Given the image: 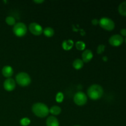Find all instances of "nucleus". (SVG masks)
Returning a JSON list of instances; mask_svg holds the SVG:
<instances>
[{
  "label": "nucleus",
  "mask_w": 126,
  "mask_h": 126,
  "mask_svg": "<svg viewBox=\"0 0 126 126\" xmlns=\"http://www.w3.org/2000/svg\"><path fill=\"white\" fill-rule=\"evenodd\" d=\"M120 33L121 36H126V28H123V29L121 30Z\"/></svg>",
  "instance_id": "nucleus-24"
},
{
  "label": "nucleus",
  "mask_w": 126,
  "mask_h": 126,
  "mask_svg": "<svg viewBox=\"0 0 126 126\" xmlns=\"http://www.w3.org/2000/svg\"><path fill=\"white\" fill-rule=\"evenodd\" d=\"M3 86L6 91L11 92V91H14L16 88V82L14 79L11 78H7L4 82Z\"/></svg>",
  "instance_id": "nucleus-9"
},
{
  "label": "nucleus",
  "mask_w": 126,
  "mask_h": 126,
  "mask_svg": "<svg viewBox=\"0 0 126 126\" xmlns=\"http://www.w3.org/2000/svg\"><path fill=\"white\" fill-rule=\"evenodd\" d=\"M76 47L79 50H84L86 48V44L83 41H77L75 44Z\"/></svg>",
  "instance_id": "nucleus-19"
},
{
  "label": "nucleus",
  "mask_w": 126,
  "mask_h": 126,
  "mask_svg": "<svg viewBox=\"0 0 126 126\" xmlns=\"http://www.w3.org/2000/svg\"><path fill=\"white\" fill-rule=\"evenodd\" d=\"M99 25L105 30L112 31L115 27V23L108 17H102L99 20Z\"/></svg>",
  "instance_id": "nucleus-5"
},
{
  "label": "nucleus",
  "mask_w": 126,
  "mask_h": 126,
  "mask_svg": "<svg viewBox=\"0 0 126 126\" xmlns=\"http://www.w3.org/2000/svg\"><path fill=\"white\" fill-rule=\"evenodd\" d=\"M74 102L78 106H83L87 102V95L83 92H78L75 94L73 97Z\"/></svg>",
  "instance_id": "nucleus-6"
},
{
  "label": "nucleus",
  "mask_w": 126,
  "mask_h": 126,
  "mask_svg": "<svg viewBox=\"0 0 126 126\" xmlns=\"http://www.w3.org/2000/svg\"><path fill=\"white\" fill-rule=\"evenodd\" d=\"M64 99V95L62 92H59L57 94L56 97H55V100H56V102L58 103H61L63 102Z\"/></svg>",
  "instance_id": "nucleus-21"
},
{
  "label": "nucleus",
  "mask_w": 126,
  "mask_h": 126,
  "mask_svg": "<svg viewBox=\"0 0 126 126\" xmlns=\"http://www.w3.org/2000/svg\"><path fill=\"white\" fill-rule=\"evenodd\" d=\"M91 22L94 25H97L98 24H99V20H98L97 18H94L92 20Z\"/></svg>",
  "instance_id": "nucleus-23"
},
{
  "label": "nucleus",
  "mask_w": 126,
  "mask_h": 126,
  "mask_svg": "<svg viewBox=\"0 0 126 126\" xmlns=\"http://www.w3.org/2000/svg\"><path fill=\"white\" fill-rule=\"evenodd\" d=\"M87 95L93 100H97L101 98L103 95V89L98 84H93L90 86L87 91Z\"/></svg>",
  "instance_id": "nucleus-2"
},
{
  "label": "nucleus",
  "mask_w": 126,
  "mask_h": 126,
  "mask_svg": "<svg viewBox=\"0 0 126 126\" xmlns=\"http://www.w3.org/2000/svg\"><path fill=\"white\" fill-rule=\"evenodd\" d=\"M73 66L76 70H81L84 66V62L81 59H76L73 62Z\"/></svg>",
  "instance_id": "nucleus-14"
},
{
  "label": "nucleus",
  "mask_w": 126,
  "mask_h": 126,
  "mask_svg": "<svg viewBox=\"0 0 126 126\" xmlns=\"http://www.w3.org/2000/svg\"><path fill=\"white\" fill-rule=\"evenodd\" d=\"M124 42V38L121 35L118 34L111 36L109 39V43L112 46L118 47L121 45Z\"/></svg>",
  "instance_id": "nucleus-8"
},
{
  "label": "nucleus",
  "mask_w": 126,
  "mask_h": 126,
  "mask_svg": "<svg viewBox=\"0 0 126 126\" xmlns=\"http://www.w3.org/2000/svg\"><path fill=\"white\" fill-rule=\"evenodd\" d=\"M29 31L33 34L35 36H39L43 33V28L39 23L36 22H32L28 27Z\"/></svg>",
  "instance_id": "nucleus-7"
},
{
  "label": "nucleus",
  "mask_w": 126,
  "mask_h": 126,
  "mask_svg": "<svg viewBox=\"0 0 126 126\" xmlns=\"http://www.w3.org/2000/svg\"><path fill=\"white\" fill-rule=\"evenodd\" d=\"M118 11L121 16H126V1L120 4L118 7Z\"/></svg>",
  "instance_id": "nucleus-17"
},
{
  "label": "nucleus",
  "mask_w": 126,
  "mask_h": 126,
  "mask_svg": "<svg viewBox=\"0 0 126 126\" xmlns=\"http://www.w3.org/2000/svg\"><path fill=\"white\" fill-rule=\"evenodd\" d=\"M27 25L22 22H18L16 23L13 27V33L16 36L23 37L27 34Z\"/></svg>",
  "instance_id": "nucleus-4"
},
{
  "label": "nucleus",
  "mask_w": 126,
  "mask_h": 126,
  "mask_svg": "<svg viewBox=\"0 0 126 126\" xmlns=\"http://www.w3.org/2000/svg\"><path fill=\"white\" fill-rule=\"evenodd\" d=\"M93 56L94 55L92 50H91L90 49H86L82 52L81 60L83 61L84 63H88L92 60Z\"/></svg>",
  "instance_id": "nucleus-10"
},
{
  "label": "nucleus",
  "mask_w": 126,
  "mask_h": 126,
  "mask_svg": "<svg viewBox=\"0 0 126 126\" xmlns=\"http://www.w3.org/2000/svg\"><path fill=\"white\" fill-rule=\"evenodd\" d=\"M54 30L51 27H46L43 30V33L44 35L48 38H50V37L53 36L54 35Z\"/></svg>",
  "instance_id": "nucleus-16"
},
{
  "label": "nucleus",
  "mask_w": 126,
  "mask_h": 126,
  "mask_svg": "<svg viewBox=\"0 0 126 126\" xmlns=\"http://www.w3.org/2000/svg\"><path fill=\"white\" fill-rule=\"evenodd\" d=\"M103 61H105V62H107V60H108V57H106V56L103 57Z\"/></svg>",
  "instance_id": "nucleus-26"
},
{
  "label": "nucleus",
  "mask_w": 126,
  "mask_h": 126,
  "mask_svg": "<svg viewBox=\"0 0 126 126\" xmlns=\"http://www.w3.org/2000/svg\"><path fill=\"white\" fill-rule=\"evenodd\" d=\"M62 109L60 107L57 105L52 106L50 108H49V113L54 116H57L61 113Z\"/></svg>",
  "instance_id": "nucleus-15"
},
{
  "label": "nucleus",
  "mask_w": 126,
  "mask_h": 126,
  "mask_svg": "<svg viewBox=\"0 0 126 126\" xmlns=\"http://www.w3.org/2000/svg\"><path fill=\"white\" fill-rule=\"evenodd\" d=\"M31 123V121L29 118H23L20 121V125L22 126H27L29 125Z\"/></svg>",
  "instance_id": "nucleus-20"
},
{
  "label": "nucleus",
  "mask_w": 126,
  "mask_h": 126,
  "mask_svg": "<svg viewBox=\"0 0 126 126\" xmlns=\"http://www.w3.org/2000/svg\"><path fill=\"white\" fill-rule=\"evenodd\" d=\"M2 74L4 77L10 78L14 74V70L12 66L9 65H6L2 69Z\"/></svg>",
  "instance_id": "nucleus-11"
},
{
  "label": "nucleus",
  "mask_w": 126,
  "mask_h": 126,
  "mask_svg": "<svg viewBox=\"0 0 126 126\" xmlns=\"http://www.w3.org/2000/svg\"></svg>",
  "instance_id": "nucleus-28"
},
{
  "label": "nucleus",
  "mask_w": 126,
  "mask_h": 126,
  "mask_svg": "<svg viewBox=\"0 0 126 126\" xmlns=\"http://www.w3.org/2000/svg\"><path fill=\"white\" fill-rule=\"evenodd\" d=\"M125 41H126V39H125Z\"/></svg>",
  "instance_id": "nucleus-27"
},
{
  "label": "nucleus",
  "mask_w": 126,
  "mask_h": 126,
  "mask_svg": "<svg viewBox=\"0 0 126 126\" xmlns=\"http://www.w3.org/2000/svg\"><path fill=\"white\" fill-rule=\"evenodd\" d=\"M16 82L22 87H27L30 84L32 79L28 73L25 72H20L16 75Z\"/></svg>",
  "instance_id": "nucleus-3"
},
{
  "label": "nucleus",
  "mask_w": 126,
  "mask_h": 126,
  "mask_svg": "<svg viewBox=\"0 0 126 126\" xmlns=\"http://www.w3.org/2000/svg\"><path fill=\"white\" fill-rule=\"evenodd\" d=\"M6 23H7L8 25L10 26H14L15 24H16V19L14 17L12 16H7L6 18Z\"/></svg>",
  "instance_id": "nucleus-18"
},
{
  "label": "nucleus",
  "mask_w": 126,
  "mask_h": 126,
  "mask_svg": "<svg viewBox=\"0 0 126 126\" xmlns=\"http://www.w3.org/2000/svg\"><path fill=\"white\" fill-rule=\"evenodd\" d=\"M32 110L34 115L41 118L47 116L49 113V108L47 106L41 102L34 103L32 106Z\"/></svg>",
  "instance_id": "nucleus-1"
},
{
  "label": "nucleus",
  "mask_w": 126,
  "mask_h": 126,
  "mask_svg": "<svg viewBox=\"0 0 126 126\" xmlns=\"http://www.w3.org/2000/svg\"><path fill=\"white\" fill-rule=\"evenodd\" d=\"M105 49V46L103 44H100L97 48V53L98 54H102Z\"/></svg>",
  "instance_id": "nucleus-22"
},
{
  "label": "nucleus",
  "mask_w": 126,
  "mask_h": 126,
  "mask_svg": "<svg viewBox=\"0 0 126 126\" xmlns=\"http://www.w3.org/2000/svg\"><path fill=\"white\" fill-rule=\"evenodd\" d=\"M47 126H59V121L56 117L54 116H49L46 119Z\"/></svg>",
  "instance_id": "nucleus-12"
},
{
  "label": "nucleus",
  "mask_w": 126,
  "mask_h": 126,
  "mask_svg": "<svg viewBox=\"0 0 126 126\" xmlns=\"http://www.w3.org/2000/svg\"><path fill=\"white\" fill-rule=\"evenodd\" d=\"M74 46V42L71 39H66L63 41L62 44V48L65 50H70L73 48Z\"/></svg>",
  "instance_id": "nucleus-13"
},
{
  "label": "nucleus",
  "mask_w": 126,
  "mask_h": 126,
  "mask_svg": "<svg viewBox=\"0 0 126 126\" xmlns=\"http://www.w3.org/2000/svg\"><path fill=\"white\" fill-rule=\"evenodd\" d=\"M34 2H35V3H37V4H41L43 3V2H44V1L43 0H34Z\"/></svg>",
  "instance_id": "nucleus-25"
}]
</instances>
